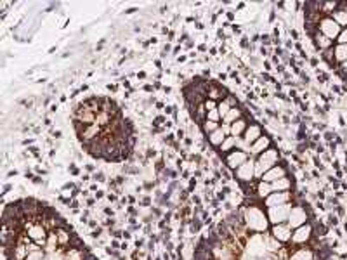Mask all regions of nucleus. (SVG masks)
I'll return each instance as SVG.
<instances>
[{"instance_id": "1", "label": "nucleus", "mask_w": 347, "mask_h": 260, "mask_svg": "<svg viewBox=\"0 0 347 260\" xmlns=\"http://www.w3.org/2000/svg\"><path fill=\"white\" fill-rule=\"evenodd\" d=\"M245 224L254 232H266L269 227V218H267V213H264V210L252 205L245 210Z\"/></svg>"}, {"instance_id": "2", "label": "nucleus", "mask_w": 347, "mask_h": 260, "mask_svg": "<svg viewBox=\"0 0 347 260\" xmlns=\"http://www.w3.org/2000/svg\"><path fill=\"white\" fill-rule=\"evenodd\" d=\"M278 163V151L276 149H266L262 154L257 156V161H255V177H260L266 173L267 170H271L273 167H276Z\"/></svg>"}, {"instance_id": "3", "label": "nucleus", "mask_w": 347, "mask_h": 260, "mask_svg": "<svg viewBox=\"0 0 347 260\" xmlns=\"http://www.w3.org/2000/svg\"><path fill=\"white\" fill-rule=\"evenodd\" d=\"M290 210H292V205H280V206H271V208H267L269 224H273V225L285 224V222L288 220Z\"/></svg>"}, {"instance_id": "4", "label": "nucleus", "mask_w": 347, "mask_h": 260, "mask_svg": "<svg viewBox=\"0 0 347 260\" xmlns=\"http://www.w3.org/2000/svg\"><path fill=\"white\" fill-rule=\"evenodd\" d=\"M319 30H321V35L328 37L330 40H337L342 32V28L333 21V18H325L319 21Z\"/></svg>"}, {"instance_id": "5", "label": "nucleus", "mask_w": 347, "mask_h": 260, "mask_svg": "<svg viewBox=\"0 0 347 260\" xmlns=\"http://www.w3.org/2000/svg\"><path fill=\"white\" fill-rule=\"evenodd\" d=\"M305 220H307L305 210L302 208V206H293V208L290 210V215H288L286 224H288L292 229H297V227H300V225H304Z\"/></svg>"}, {"instance_id": "6", "label": "nucleus", "mask_w": 347, "mask_h": 260, "mask_svg": "<svg viewBox=\"0 0 347 260\" xmlns=\"http://www.w3.org/2000/svg\"><path fill=\"white\" fill-rule=\"evenodd\" d=\"M288 201H290V193L288 191H281V193H271L266 199H264V205H266L267 208H271V206L288 205Z\"/></svg>"}, {"instance_id": "7", "label": "nucleus", "mask_w": 347, "mask_h": 260, "mask_svg": "<svg viewBox=\"0 0 347 260\" xmlns=\"http://www.w3.org/2000/svg\"><path fill=\"white\" fill-rule=\"evenodd\" d=\"M247 161H248V154L245 151H241V149L231 151L228 154V158H226V163L229 165V168H235V170H238L241 165L247 163Z\"/></svg>"}, {"instance_id": "8", "label": "nucleus", "mask_w": 347, "mask_h": 260, "mask_svg": "<svg viewBox=\"0 0 347 260\" xmlns=\"http://www.w3.org/2000/svg\"><path fill=\"white\" fill-rule=\"evenodd\" d=\"M28 238L35 241V244H45L47 243V232H45V227L42 224H35L28 227Z\"/></svg>"}, {"instance_id": "9", "label": "nucleus", "mask_w": 347, "mask_h": 260, "mask_svg": "<svg viewBox=\"0 0 347 260\" xmlns=\"http://www.w3.org/2000/svg\"><path fill=\"white\" fill-rule=\"evenodd\" d=\"M236 177L243 182H250L252 179L255 177V161L248 160L247 163H243L241 167L236 170Z\"/></svg>"}, {"instance_id": "10", "label": "nucleus", "mask_w": 347, "mask_h": 260, "mask_svg": "<svg viewBox=\"0 0 347 260\" xmlns=\"http://www.w3.org/2000/svg\"><path fill=\"white\" fill-rule=\"evenodd\" d=\"M292 227H290L288 224H278V225H273V238L276 241H281V243H285V241H290L292 239Z\"/></svg>"}, {"instance_id": "11", "label": "nucleus", "mask_w": 347, "mask_h": 260, "mask_svg": "<svg viewBox=\"0 0 347 260\" xmlns=\"http://www.w3.org/2000/svg\"><path fill=\"white\" fill-rule=\"evenodd\" d=\"M311 232H312V229H311V225L309 224H304V225H300V227H297L295 231H293V234H292V241L293 243H305L309 238H311Z\"/></svg>"}, {"instance_id": "12", "label": "nucleus", "mask_w": 347, "mask_h": 260, "mask_svg": "<svg viewBox=\"0 0 347 260\" xmlns=\"http://www.w3.org/2000/svg\"><path fill=\"white\" fill-rule=\"evenodd\" d=\"M260 135H262V130H260L259 125L247 127V130H245V134H243V144L245 146H252L260 137Z\"/></svg>"}, {"instance_id": "13", "label": "nucleus", "mask_w": 347, "mask_h": 260, "mask_svg": "<svg viewBox=\"0 0 347 260\" xmlns=\"http://www.w3.org/2000/svg\"><path fill=\"white\" fill-rule=\"evenodd\" d=\"M283 177H286V170L283 167H280V165H276V167H273L271 170H267L266 173H264L260 180L271 184V182H274V180H278V179H283Z\"/></svg>"}, {"instance_id": "14", "label": "nucleus", "mask_w": 347, "mask_h": 260, "mask_svg": "<svg viewBox=\"0 0 347 260\" xmlns=\"http://www.w3.org/2000/svg\"><path fill=\"white\" fill-rule=\"evenodd\" d=\"M269 146H271V139L267 137V135H260L257 141L250 146V153L257 154V156H259V154H262L266 149H269Z\"/></svg>"}, {"instance_id": "15", "label": "nucleus", "mask_w": 347, "mask_h": 260, "mask_svg": "<svg viewBox=\"0 0 347 260\" xmlns=\"http://www.w3.org/2000/svg\"><path fill=\"white\" fill-rule=\"evenodd\" d=\"M245 130H247V122H245L243 118H240L238 122L231 123V135H233V137L238 139L240 135L245 134Z\"/></svg>"}, {"instance_id": "16", "label": "nucleus", "mask_w": 347, "mask_h": 260, "mask_svg": "<svg viewBox=\"0 0 347 260\" xmlns=\"http://www.w3.org/2000/svg\"><path fill=\"white\" fill-rule=\"evenodd\" d=\"M226 137H228V135L224 134V130L217 129L216 132H212V134L209 135V141H210V144H212V146H219V148H221V144L226 141Z\"/></svg>"}, {"instance_id": "17", "label": "nucleus", "mask_w": 347, "mask_h": 260, "mask_svg": "<svg viewBox=\"0 0 347 260\" xmlns=\"http://www.w3.org/2000/svg\"><path fill=\"white\" fill-rule=\"evenodd\" d=\"M99 132H101V127L96 125V123H92V125H89L84 130V134H82V139H84V141H92V139H96L97 135H99Z\"/></svg>"}, {"instance_id": "18", "label": "nucleus", "mask_w": 347, "mask_h": 260, "mask_svg": "<svg viewBox=\"0 0 347 260\" xmlns=\"http://www.w3.org/2000/svg\"><path fill=\"white\" fill-rule=\"evenodd\" d=\"M271 187H273V193H281V191H288L290 187V180L286 177L283 179H278L274 182H271Z\"/></svg>"}, {"instance_id": "19", "label": "nucleus", "mask_w": 347, "mask_h": 260, "mask_svg": "<svg viewBox=\"0 0 347 260\" xmlns=\"http://www.w3.org/2000/svg\"><path fill=\"white\" fill-rule=\"evenodd\" d=\"M233 104H235V103H233L231 99H222L221 103H219L217 111H219V116H221V120H224V116L228 115L229 111H231Z\"/></svg>"}, {"instance_id": "20", "label": "nucleus", "mask_w": 347, "mask_h": 260, "mask_svg": "<svg viewBox=\"0 0 347 260\" xmlns=\"http://www.w3.org/2000/svg\"><path fill=\"white\" fill-rule=\"evenodd\" d=\"M333 21L337 23L340 28H347V11L338 9L333 13Z\"/></svg>"}, {"instance_id": "21", "label": "nucleus", "mask_w": 347, "mask_h": 260, "mask_svg": "<svg viewBox=\"0 0 347 260\" xmlns=\"http://www.w3.org/2000/svg\"><path fill=\"white\" fill-rule=\"evenodd\" d=\"M240 118H241V109L240 108H231V111H229L228 115L224 116V123L231 125V123L238 122Z\"/></svg>"}, {"instance_id": "22", "label": "nucleus", "mask_w": 347, "mask_h": 260, "mask_svg": "<svg viewBox=\"0 0 347 260\" xmlns=\"http://www.w3.org/2000/svg\"><path fill=\"white\" fill-rule=\"evenodd\" d=\"M335 59L340 63H345L347 61V44H338L335 47Z\"/></svg>"}, {"instance_id": "23", "label": "nucleus", "mask_w": 347, "mask_h": 260, "mask_svg": "<svg viewBox=\"0 0 347 260\" xmlns=\"http://www.w3.org/2000/svg\"><path fill=\"white\" fill-rule=\"evenodd\" d=\"M271 193H273V187H271V184L269 182H264V180H260L259 186H257V194L260 196V198L266 199Z\"/></svg>"}, {"instance_id": "24", "label": "nucleus", "mask_w": 347, "mask_h": 260, "mask_svg": "<svg viewBox=\"0 0 347 260\" xmlns=\"http://www.w3.org/2000/svg\"><path fill=\"white\" fill-rule=\"evenodd\" d=\"M236 144H238V139L233 137V135H228V137H226V141L221 144V151H224V153L231 151V149L235 148Z\"/></svg>"}, {"instance_id": "25", "label": "nucleus", "mask_w": 347, "mask_h": 260, "mask_svg": "<svg viewBox=\"0 0 347 260\" xmlns=\"http://www.w3.org/2000/svg\"><path fill=\"white\" fill-rule=\"evenodd\" d=\"M209 99L212 101H217V99H226V92L222 89H219V87H210L209 89Z\"/></svg>"}, {"instance_id": "26", "label": "nucleus", "mask_w": 347, "mask_h": 260, "mask_svg": "<svg viewBox=\"0 0 347 260\" xmlns=\"http://www.w3.org/2000/svg\"><path fill=\"white\" fill-rule=\"evenodd\" d=\"M290 260H312V251L302 248V250L295 251V253H293L292 257H290Z\"/></svg>"}, {"instance_id": "27", "label": "nucleus", "mask_w": 347, "mask_h": 260, "mask_svg": "<svg viewBox=\"0 0 347 260\" xmlns=\"http://www.w3.org/2000/svg\"><path fill=\"white\" fill-rule=\"evenodd\" d=\"M217 129H221L217 122H212V120H203V130H205L209 135L212 134V132H216Z\"/></svg>"}, {"instance_id": "28", "label": "nucleus", "mask_w": 347, "mask_h": 260, "mask_svg": "<svg viewBox=\"0 0 347 260\" xmlns=\"http://www.w3.org/2000/svg\"><path fill=\"white\" fill-rule=\"evenodd\" d=\"M331 42H333V40H330L325 35H318V37H316V44H318L319 49H328L331 45Z\"/></svg>"}, {"instance_id": "29", "label": "nucleus", "mask_w": 347, "mask_h": 260, "mask_svg": "<svg viewBox=\"0 0 347 260\" xmlns=\"http://www.w3.org/2000/svg\"><path fill=\"white\" fill-rule=\"evenodd\" d=\"M66 258H68V260H84V253H82V251L78 250V248H73V250L68 251Z\"/></svg>"}, {"instance_id": "30", "label": "nucleus", "mask_w": 347, "mask_h": 260, "mask_svg": "<svg viewBox=\"0 0 347 260\" xmlns=\"http://www.w3.org/2000/svg\"><path fill=\"white\" fill-rule=\"evenodd\" d=\"M56 236H58V241H59V244H66L68 241H70V234H68L66 231H58L56 232Z\"/></svg>"}, {"instance_id": "31", "label": "nucleus", "mask_w": 347, "mask_h": 260, "mask_svg": "<svg viewBox=\"0 0 347 260\" xmlns=\"http://www.w3.org/2000/svg\"><path fill=\"white\" fill-rule=\"evenodd\" d=\"M203 106H205L207 113H209V111H214V109H217L219 103H217V101H212V99H207V101H205V104H203Z\"/></svg>"}, {"instance_id": "32", "label": "nucleus", "mask_w": 347, "mask_h": 260, "mask_svg": "<svg viewBox=\"0 0 347 260\" xmlns=\"http://www.w3.org/2000/svg\"><path fill=\"white\" fill-rule=\"evenodd\" d=\"M207 120H212V122H217V123H219L221 116H219V111H217V109H214V111H209V113H207Z\"/></svg>"}, {"instance_id": "33", "label": "nucleus", "mask_w": 347, "mask_h": 260, "mask_svg": "<svg viewBox=\"0 0 347 260\" xmlns=\"http://www.w3.org/2000/svg\"><path fill=\"white\" fill-rule=\"evenodd\" d=\"M338 44H347V28H342L340 35H338Z\"/></svg>"}, {"instance_id": "34", "label": "nucleus", "mask_w": 347, "mask_h": 260, "mask_svg": "<svg viewBox=\"0 0 347 260\" xmlns=\"http://www.w3.org/2000/svg\"><path fill=\"white\" fill-rule=\"evenodd\" d=\"M335 7H337V4L335 2H328V4H325V13H330V9H335Z\"/></svg>"}, {"instance_id": "35", "label": "nucleus", "mask_w": 347, "mask_h": 260, "mask_svg": "<svg viewBox=\"0 0 347 260\" xmlns=\"http://www.w3.org/2000/svg\"><path fill=\"white\" fill-rule=\"evenodd\" d=\"M295 2H285V7H288V9H295Z\"/></svg>"}, {"instance_id": "36", "label": "nucleus", "mask_w": 347, "mask_h": 260, "mask_svg": "<svg viewBox=\"0 0 347 260\" xmlns=\"http://www.w3.org/2000/svg\"><path fill=\"white\" fill-rule=\"evenodd\" d=\"M342 70H344L345 73H347V61H345V63H342Z\"/></svg>"}, {"instance_id": "37", "label": "nucleus", "mask_w": 347, "mask_h": 260, "mask_svg": "<svg viewBox=\"0 0 347 260\" xmlns=\"http://www.w3.org/2000/svg\"><path fill=\"white\" fill-rule=\"evenodd\" d=\"M44 260H45V258H44Z\"/></svg>"}]
</instances>
